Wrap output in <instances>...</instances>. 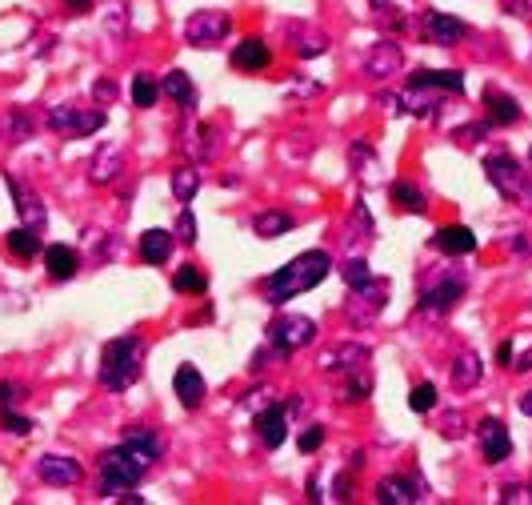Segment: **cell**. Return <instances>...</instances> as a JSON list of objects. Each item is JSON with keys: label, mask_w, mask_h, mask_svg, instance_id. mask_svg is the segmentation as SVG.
<instances>
[{"label": "cell", "mask_w": 532, "mask_h": 505, "mask_svg": "<svg viewBox=\"0 0 532 505\" xmlns=\"http://www.w3.org/2000/svg\"><path fill=\"white\" fill-rule=\"evenodd\" d=\"M329 269H332V257L324 249L296 253L288 265H280L277 273H269V277L261 281V293L269 305H285V301H293V297L321 285V281L329 277Z\"/></svg>", "instance_id": "6da1fadb"}, {"label": "cell", "mask_w": 532, "mask_h": 505, "mask_svg": "<svg viewBox=\"0 0 532 505\" xmlns=\"http://www.w3.org/2000/svg\"><path fill=\"white\" fill-rule=\"evenodd\" d=\"M141 365H144V341L124 333V337H113L100 353V385L113 393H124L128 385L141 378Z\"/></svg>", "instance_id": "7a4b0ae2"}, {"label": "cell", "mask_w": 532, "mask_h": 505, "mask_svg": "<svg viewBox=\"0 0 532 505\" xmlns=\"http://www.w3.org/2000/svg\"><path fill=\"white\" fill-rule=\"evenodd\" d=\"M485 173H488V181H493V189L501 196H509V201L528 205L532 209V177L520 169L517 157H509V152H488Z\"/></svg>", "instance_id": "3957f363"}, {"label": "cell", "mask_w": 532, "mask_h": 505, "mask_svg": "<svg viewBox=\"0 0 532 505\" xmlns=\"http://www.w3.org/2000/svg\"><path fill=\"white\" fill-rule=\"evenodd\" d=\"M141 477H144V466L124 449V445L100 453V498H120L124 490H136Z\"/></svg>", "instance_id": "277c9868"}, {"label": "cell", "mask_w": 532, "mask_h": 505, "mask_svg": "<svg viewBox=\"0 0 532 505\" xmlns=\"http://www.w3.org/2000/svg\"><path fill=\"white\" fill-rule=\"evenodd\" d=\"M316 341V321L300 313H285L269 325V345L280 349V353H296V349L313 345Z\"/></svg>", "instance_id": "5b68a950"}, {"label": "cell", "mask_w": 532, "mask_h": 505, "mask_svg": "<svg viewBox=\"0 0 532 505\" xmlns=\"http://www.w3.org/2000/svg\"><path fill=\"white\" fill-rule=\"evenodd\" d=\"M228 32H233V16L217 13V8H201V13H193L184 24V40L196 48H217Z\"/></svg>", "instance_id": "8992f818"}, {"label": "cell", "mask_w": 532, "mask_h": 505, "mask_svg": "<svg viewBox=\"0 0 532 505\" xmlns=\"http://www.w3.org/2000/svg\"><path fill=\"white\" fill-rule=\"evenodd\" d=\"M368 361H373L368 345H356V341H340V345L324 349L321 370L329 373L332 381H345V378H353V373H368Z\"/></svg>", "instance_id": "52a82bcc"}, {"label": "cell", "mask_w": 532, "mask_h": 505, "mask_svg": "<svg viewBox=\"0 0 532 505\" xmlns=\"http://www.w3.org/2000/svg\"><path fill=\"white\" fill-rule=\"evenodd\" d=\"M108 117L100 109H76V105H56L48 109V128L60 136H92L97 128H105Z\"/></svg>", "instance_id": "ba28073f"}, {"label": "cell", "mask_w": 532, "mask_h": 505, "mask_svg": "<svg viewBox=\"0 0 532 505\" xmlns=\"http://www.w3.org/2000/svg\"><path fill=\"white\" fill-rule=\"evenodd\" d=\"M420 37H425V45L452 48V45H460V40L468 37V24L460 21V16H449V13L428 8V13H420Z\"/></svg>", "instance_id": "9c48e42d"}, {"label": "cell", "mask_w": 532, "mask_h": 505, "mask_svg": "<svg viewBox=\"0 0 532 505\" xmlns=\"http://www.w3.org/2000/svg\"><path fill=\"white\" fill-rule=\"evenodd\" d=\"M465 277L460 273H449V277H441V281H433V285L420 293V309L425 313H436V317H444V313H452L457 309V301L465 297Z\"/></svg>", "instance_id": "30bf717a"}, {"label": "cell", "mask_w": 532, "mask_h": 505, "mask_svg": "<svg viewBox=\"0 0 532 505\" xmlns=\"http://www.w3.org/2000/svg\"><path fill=\"white\" fill-rule=\"evenodd\" d=\"M37 474L45 485H60V490L84 482V466L76 457H68V453H45V457H37Z\"/></svg>", "instance_id": "8fae6325"}, {"label": "cell", "mask_w": 532, "mask_h": 505, "mask_svg": "<svg viewBox=\"0 0 532 505\" xmlns=\"http://www.w3.org/2000/svg\"><path fill=\"white\" fill-rule=\"evenodd\" d=\"M476 441H480V453H485L488 466H501L512 453V433L501 417H485V422L476 425Z\"/></svg>", "instance_id": "7c38bea8"}, {"label": "cell", "mask_w": 532, "mask_h": 505, "mask_svg": "<svg viewBox=\"0 0 532 505\" xmlns=\"http://www.w3.org/2000/svg\"><path fill=\"white\" fill-rule=\"evenodd\" d=\"M400 68H405V48H400L397 40H376L365 53V73L373 76V81H389Z\"/></svg>", "instance_id": "4fadbf2b"}, {"label": "cell", "mask_w": 532, "mask_h": 505, "mask_svg": "<svg viewBox=\"0 0 532 505\" xmlns=\"http://www.w3.org/2000/svg\"><path fill=\"white\" fill-rule=\"evenodd\" d=\"M285 37H288V45H293V53L305 57V61H313V57H324V53H329V32H321L316 24L288 21V24H285Z\"/></svg>", "instance_id": "5bb4252c"}, {"label": "cell", "mask_w": 532, "mask_h": 505, "mask_svg": "<svg viewBox=\"0 0 532 505\" xmlns=\"http://www.w3.org/2000/svg\"><path fill=\"white\" fill-rule=\"evenodd\" d=\"M256 433H261V445L264 449H280L285 445V433H288V405L285 401H272L256 414Z\"/></svg>", "instance_id": "9a60e30c"}, {"label": "cell", "mask_w": 532, "mask_h": 505, "mask_svg": "<svg viewBox=\"0 0 532 505\" xmlns=\"http://www.w3.org/2000/svg\"><path fill=\"white\" fill-rule=\"evenodd\" d=\"M120 173H124V149H120L116 141L100 144V149L92 152V161H89V181L92 185H113Z\"/></svg>", "instance_id": "2e32d148"}, {"label": "cell", "mask_w": 532, "mask_h": 505, "mask_svg": "<svg viewBox=\"0 0 532 505\" xmlns=\"http://www.w3.org/2000/svg\"><path fill=\"white\" fill-rule=\"evenodd\" d=\"M4 185H8V193H13L16 213H21V225H29V229H37V233H45L48 213H45V205H40V196L32 193V189H24L16 177H4Z\"/></svg>", "instance_id": "e0dca14e"}, {"label": "cell", "mask_w": 532, "mask_h": 505, "mask_svg": "<svg viewBox=\"0 0 532 505\" xmlns=\"http://www.w3.org/2000/svg\"><path fill=\"white\" fill-rule=\"evenodd\" d=\"M120 445H124V449L133 453V457L141 461L144 469H149L152 461H160V453H165V445H160L157 430H149V425H128L124 438H120Z\"/></svg>", "instance_id": "ac0fdd59"}, {"label": "cell", "mask_w": 532, "mask_h": 505, "mask_svg": "<svg viewBox=\"0 0 532 505\" xmlns=\"http://www.w3.org/2000/svg\"><path fill=\"white\" fill-rule=\"evenodd\" d=\"M420 498H425V485H420L416 477H405V474H392L376 485V501L381 505H413Z\"/></svg>", "instance_id": "d6986e66"}, {"label": "cell", "mask_w": 532, "mask_h": 505, "mask_svg": "<svg viewBox=\"0 0 532 505\" xmlns=\"http://www.w3.org/2000/svg\"><path fill=\"white\" fill-rule=\"evenodd\" d=\"M433 249H441L449 257H468L476 249V233L468 225H444L433 233Z\"/></svg>", "instance_id": "ffe728a7"}, {"label": "cell", "mask_w": 532, "mask_h": 505, "mask_svg": "<svg viewBox=\"0 0 532 505\" xmlns=\"http://www.w3.org/2000/svg\"><path fill=\"white\" fill-rule=\"evenodd\" d=\"M444 89H433V84H408L405 97H397L400 113H413V117H433L441 109Z\"/></svg>", "instance_id": "44dd1931"}, {"label": "cell", "mask_w": 532, "mask_h": 505, "mask_svg": "<svg viewBox=\"0 0 532 505\" xmlns=\"http://www.w3.org/2000/svg\"><path fill=\"white\" fill-rule=\"evenodd\" d=\"M173 389H176L180 405L196 409L204 401V393H209V385H204V378H201V370H196V365H180V370L173 373Z\"/></svg>", "instance_id": "7402d4cb"}, {"label": "cell", "mask_w": 532, "mask_h": 505, "mask_svg": "<svg viewBox=\"0 0 532 505\" xmlns=\"http://www.w3.org/2000/svg\"><path fill=\"white\" fill-rule=\"evenodd\" d=\"M269 65H272V53H269V45H264L261 37H248L233 48V68L236 73H261V68H269Z\"/></svg>", "instance_id": "603a6c76"}, {"label": "cell", "mask_w": 532, "mask_h": 505, "mask_svg": "<svg viewBox=\"0 0 532 505\" xmlns=\"http://www.w3.org/2000/svg\"><path fill=\"white\" fill-rule=\"evenodd\" d=\"M480 378H485V365H480V357L476 353H457L452 357V365H449V381H452V389H476Z\"/></svg>", "instance_id": "cb8c5ba5"}, {"label": "cell", "mask_w": 532, "mask_h": 505, "mask_svg": "<svg viewBox=\"0 0 532 505\" xmlns=\"http://www.w3.org/2000/svg\"><path fill=\"white\" fill-rule=\"evenodd\" d=\"M173 241H176V233H168V229H144L141 233V261L144 265H165L168 257H173Z\"/></svg>", "instance_id": "d4e9b609"}, {"label": "cell", "mask_w": 532, "mask_h": 505, "mask_svg": "<svg viewBox=\"0 0 532 505\" xmlns=\"http://www.w3.org/2000/svg\"><path fill=\"white\" fill-rule=\"evenodd\" d=\"M485 109H488V121L493 125H517L520 117H525L517 97H509V92H501V89H485Z\"/></svg>", "instance_id": "484cf974"}, {"label": "cell", "mask_w": 532, "mask_h": 505, "mask_svg": "<svg viewBox=\"0 0 532 505\" xmlns=\"http://www.w3.org/2000/svg\"><path fill=\"white\" fill-rule=\"evenodd\" d=\"M45 269L53 281H73L76 269H81V257L76 249H68V245H48L45 249Z\"/></svg>", "instance_id": "4316f807"}, {"label": "cell", "mask_w": 532, "mask_h": 505, "mask_svg": "<svg viewBox=\"0 0 532 505\" xmlns=\"http://www.w3.org/2000/svg\"><path fill=\"white\" fill-rule=\"evenodd\" d=\"M408 84H433V89H444V92H465V76L457 73V68H416L413 76H408Z\"/></svg>", "instance_id": "83f0119b"}, {"label": "cell", "mask_w": 532, "mask_h": 505, "mask_svg": "<svg viewBox=\"0 0 532 505\" xmlns=\"http://www.w3.org/2000/svg\"><path fill=\"white\" fill-rule=\"evenodd\" d=\"M293 225H296V221L288 217L285 209H261V213L253 217V233H256V237H264V241L293 233Z\"/></svg>", "instance_id": "f1b7e54d"}, {"label": "cell", "mask_w": 532, "mask_h": 505, "mask_svg": "<svg viewBox=\"0 0 532 505\" xmlns=\"http://www.w3.org/2000/svg\"><path fill=\"white\" fill-rule=\"evenodd\" d=\"M4 245H8V253L21 257V261H32L37 253H45V245H40V233H37V229H29V225L8 229V233H4Z\"/></svg>", "instance_id": "f546056e"}, {"label": "cell", "mask_w": 532, "mask_h": 505, "mask_svg": "<svg viewBox=\"0 0 532 505\" xmlns=\"http://www.w3.org/2000/svg\"><path fill=\"white\" fill-rule=\"evenodd\" d=\"M160 92H165L168 100H176V105H184V109L196 100V84L188 81V73H180V68H176V73H168L165 81H160Z\"/></svg>", "instance_id": "4dcf8cb0"}, {"label": "cell", "mask_w": 532, "mask_h": 505, "mask_svg": "<svg viewBox=\"0 0 532 505\" xmlns=\"http://www.w3.org/2000/svg\"><path fill=\"white\" fill-rule=\"evenodd\" d=\"M392 205L405 213H425L428 196H425V189H416L413 181H392Z\"/></svg>", "instance_id": "1f68e13d"}, {"label": "cell", "mask_w": 532, "mask_h": 505, "mask_svg": "<svg viewBox=\"0 0 532 505\" xmlns=\"http://www.w3.org/2000/svg\"><path fill=\"white\" fill-rule=\"evenodd\" d=\"M173 289L176 293H193V297L209 293V273L196 269V265H184V269L173 273Z\"/></svg>", "instance_id": "d6a6232c"}, {"label": "cell", "mask_w": 532, "mask_h": 505, "mask_svg": "<svg viewBox=\"0 0 532 505\" xmlns=\"http://www.w3.org/2000/svg\"><path fill=\"white\" fill-rule=\"evenodd\" d=\"M196 193H201V173H196V165H180L173 173V196L180 205H188Z\"/></svg>", "instance_id": "836d02e7"}, {"label": "cell", "mask_w": 532, "mask_h": 505, "mask_svg": "<svg viewBox=\"0 0 532 505\" xmlns=\"http://www.w3.org/2000/svg\"><path fill=\"white\" fill-rule=\"evenodd\" d=\"M157 97H165V92H160V84L152 81L149 73H136L133 76V105L136 109H152V105H157Z\"/></svg>", "instance_id": "e575fe53"}, {"label": "cell", "mask_w": 532, "mask_h": 505, "mask_svg": "<svg viewBox=\"0 0 532 505\" xmlns=\"http://www.w3.org/2000/svg\"><path fill=\"white\" fill-rule=\"evenodd\" d=\"M209 136H212V128H209V125H196L193 133H184V136H180V149H184V152H193V157L201 161V157H209V152H212Z\"/></svg>", "instance_id": "d590c367"}, {"label": "cell", "mask_w": 532, "mask_h": 505, "mask_svg": "<svg viewBox=\"0 0 532 505\" xmlns=\"http://www.w3.org/2000/svg\"><path fill=\"white\" fill-rule=\"evenodd\" d=\"M368 393H373V381H368V373H353V378L340 381V401H365Z\"/></svg>", "instance_id": "8d00e7d4"}, {"label": "cell", "mask_w": 532, "mask_h": 505, "mask_svg": "<svg viewBox=\"0 0 532 505\" xmlns=\"http://www.w3.org/2000/svg\"><path fill=\"white\" fill-rule=\"evenodd\" d=\"M4 128H8V136H13V141H29V136L37 133V121H32L29 113H21V109H16V113L4 117Z\"/></svg>", "instance_id": "74e56055"}, {"label": "cell", "mask_w": 532, "mask_h": 505, "mask_svg": "<svg viewBox=\"0 0 532 505\" xmlns=\"http://www.w3.org/2000/svg\"><path fill=\"white\" fill-rule=\"evenodd\" d=\"M436 405V385L433 381H420L413 393H408V409L413 414H428V409Z\"/></svg>", "instance_id": "f35d334b"}, {"label": "cell", "mask_w": 532, "mask_h": 505, "mask_svg": "<svg viewBox=\"0 0 532 505\" xmlns=\"http://www.w3.org/2000/svg\"><path fill=\"white\" fill-rule=\"evenodd\" d=\"M340 277H345V285H348V289H365L368 281H373V269H368V265L356 257V261H345V269H340Z\"/></svg>", "instance_id": "ab89813d"}, {"label": "cell", "mask_w": 532, "mask_h": 505, "mask_svg": "<svg viewBox=\"0 0 532 505\" xmlns=\"http://www.w3.org/2000/svg\"><path fill=\"white\" fill-rule=\"evenodd\" d=\"M0 425H4L8 433H16V438H29L37 425H32V417H21L16 409H0Z\"/></svg>", "instance_id": "60d3db41"}, {"label": "cell", "mask_w": 532, "mask_h": 505, "mask_svg": "<svg viewBox=\"0 0 532 505\" xmlns=\"http://www.w3.org/2000/svg\"><path fill=\"white\" fill-rule=\"evenodd\" d=\"M441 438H449V441L465 438V414H457V409H449V414H444V422H441Z\"/></svg>", "instance_id": "b9f144b4"}, {"label": "cell", "mask_w": 532, "mask_h": 505, "mask_svg": "<svg viewBox=\"0 0 532 505\" xmlns=\"http://www.w3.org/2000/svg\"><path fill=\"white\" fill-rule=\"evenodd\" d=\"M176 241H184V245H193L196 241V217L188 209H180L176 213Z\"/></svg>", "instance_id": "7bdbcfd3"}, {"label": "cell", "mask_w": 532, "mask_h": 505, "mask_svg": "<svg viewBox=\"0 0 532 505\" xmlns=\"http://www.w3.org/2000/svg\"><path fill=\"white\" fill-rule=\"evenodd\" d=\"M296 445H300V453H316L324 445V430L321 425H308V430L296 438Z\"/></svg>", "instance_id": "ee69618b"}, {"label": "cell", "mask_w": 532, "mask_h": 505, "mask_svg": "<svg viewBox=\"0 0 532 505\" xmlns=\"http://www.w3.org/2000/svg\"><path fill=\"white\" fill-rule=\"evenodd\" d=\"M16 401H21V385H13V381H0V409H13Z\"/></svg>", "instance_id": "f6af8a7d"}, {"label": "cell", "mask_w": 532, "mask_h": 505, "mask_svg": "<svg viewBox=\"0 0 532 505\" xmlns=\"http://www.w3.org/2000/svg\"><path fill=\"white\" fill-rule=\"evenodd\" d=\"M504 8H509V13H517L520 21H532V0H504Z\"/></svg>", "instance_id": "bcb514c9"}, {"label": "cell", "mask_w": 532, "mask_h": 505, "mask_svg": "<svg viewBox=\"0 0 532 505\" xmlns=\"http://www.w3.org/2000/svg\"><path fill=\"white\" fill-rule=\"evenodd\" d=\"M332 498H337V501H348V498H353V477L340 474V477H337V493H332Z\"/></svg>", "instance_id": "7dc6e473"}, {"label": "cell", "mask_w": 532, "mask_h": 505, "mask_svg": "<svg viewBox=\"0 0 532 505\" xmlns=\"http://www.w3.org/2000/svg\"><path fill=\"white\" fill-rule=\"evenodd\" d=\"M512 357H517V353H512V345H509V341H501V345H496V361H501L504 370H509V365H512Z\"/></svg>", "instance_id": "c3c4849f"}, {"label": "cell", "mask_w": 532, "mask_h": 505, "mask_svg": "<svg viewBox=\"0 0 532 505\" xmlns=\"http://www.w3.org/2000/svg\"><path fill=\"white\" fill-rule=\"evenodd\" d=\"M512 370H517V373H532V349H528V353H520V357H512Z\"/></svg>", "instance_id": "681fc988"}, {"label": "cell", "mask_w": 532, "mask_h": 505, "mask_svg": "<svg viewBox=\"0 0 532 505\" xmlns=\"http://www.w3.org/2000/svg\"><path fill=\"white\" fill-rule=\"evenodd\" d=\"M501 501H525V490H520V485H504Z\"/></svg>", "instance_id": "f907efd6"}, {"label": "cell", "mask_w": 532, "mask_h": 505, "mask_svg": "<svg viewBox=\"0 0 532 505\" xmlns=\"http://www.w3.org/2000/svg\"><path fill=\"white\" fill-rule=\"evenodd\" d=\"M485 128L488 125H465V128H457V136L460 141H468V136H485Z\"/></svg>", "instance_id": "816d5d0a"}, {"label": "cell", "mask_w": 532, "mask_h": 505, "mask_svg": "<svg viewBox=\"0 0 532 505\" xmlns=\"http://www.w3.org/2000/svg\"><path fill=\"white\" fill-rule=\"evenodd\" d=\"M64 4L73 8V13H89V8H92V0H64Z\"/></svg>", "instance_id": "f5cc1de1"}, {"label": "cell", "mask_w": 532, "mask_h": 505, "mask_svg": "<svg viewBox=\"0 0 532 505\" xmlns=\"http://www.w3.org/2000/svg\"><path fill=\"white\" fill-rule=\"evenodd\" d=\"M308 498H313V501H321V498H324V493H321V482H316V477L308 482Z\"/></svg>", "instance_id": "db71d44e"}, {"label": "cell", "mask_w": 532, "mask_h": 505, "mask_svg": "<svg viewBox=\"0 0 532 505\" xmlns=\"http://www.w3.org/2000/svg\"><path fill=\"white\" fill-rule=\"evenodd\" d=\"M520 414L532 417V393H525V397H520Z\"/></svg>", "instance_id": "11a10c76"}, {"label": "cell", "mask_w": 532, "mask_h": 505, "mask_svg": "<svg viewBox=\"0 0 532 505\" xmlns=\"http://www.w3.org/2000/svg\"><path fill=\"white\" fill-rule=\"evenodd\" d=\"M368 4H373L376 13H384V8H389V0H368Z\"/></svg>", "instance_id": "9f6ffc18"}, {"label": "cell", "mask_w": 532, "mask_h": 505, "mask_svg": "<svg viewBox=\"0 0 532 505\" xmlns=\"http://www.w3.org/2000/svg\"><path fill=\"white\" fill-rule=\"evenodd\" d=\"M528 161H532V152H528Z\"/></svg>", "instance_id": "6f0895ef"}, {"label": "cell", "mask_w": 532, "mask_h": 505, "mask_svg": "<svg viewBox=\"0 0 532 505\" xmlns=\"http://www.w3.org/2000/svg\"><path fill=\"white\" fill-rule=\"evenodd\" d=\"M528 498H532V493H528Z\"/></svg>", "instance_id": "680465c9"}]
</instances>
